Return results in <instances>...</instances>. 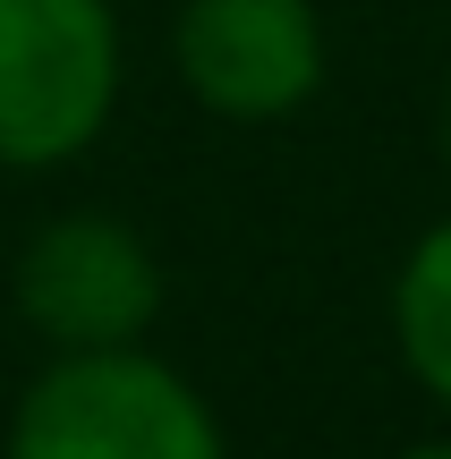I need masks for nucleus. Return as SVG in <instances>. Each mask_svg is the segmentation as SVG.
<instances>
[{"mask_svg": "<svg viewBox=\"0 0 451 459\" xmlns=\"http://www.w3.org/2000/svg\"><path fill=\"white\" fill-rule=\"evenodd\" d=\"M0 459H230L221 417L145 349H60L26 383Z\"/></svg>", "mask_w": 451, "mask_h": 459, "instance_id": "obj_1", "label": "nucleus"}, {"mask_svg": "<svg viewBox=\"0 0 451 459\" xmlns=\"http://www.w3.org/2000/svg\"><path fill=\"white\" fill-rule=\"evenodd\" d=\"M111 0H0V170H60L111 128Z\"/></svg>", "mask_w": 451, "mask_h": 459, "instance_id": "obj_2", "label": "nucleus"}, {"mask_svg": "<svg viewBox=\"0 0 451 459\" xmlns=\"http://www.w3.org/2000/svg\"><path fill=\"white\" fill-rule=\"evenodd\" d=\"M17 307L51 349H128L162 315V264L119 213H60L17 255Z\"/></svg>", "mask_w": 451, "mask_h": 459, "instance_id": "obj_3", "label": "nucleus"}, {"mask_svg": "<svg viewBox=\"0 0 451 459\" xmlns=\"http://www.w3.org/2000/svg\"><path fill=\"white\" fill-rule=\"evenodd\" d=\"M179 85L213 119H290L324 85V17L316 0H179Z\"/></svg>", "mask_w": 451, "mask_h": 459, "instance_id": "obj_4", "label": "nucleus"}, {"mask_svg": "<svg viewBox=\"0 0 451 459\" xmlns=\"http://www.w3.org/2000/svg\"><path fill=\"white\" fill-rule=\"evenodd\" d=\"M392 341H401L409 375L451 409V221L426 230L392 281Z\"/></svg>", "mask_w": 451, "mask_h": 459, "instance_id": "obj_5", "label": "nucleus"}, {"mask_svg": "<svg viewBox=\"0 0 451 459\" xmlns=\"http://www.w3.org/2000/svg\"><path fill=\"white\" fill-rule=\"evenodd\" d=\"M401 459H451V443H418V451H401Z\"/></svg>", "mask_w": 451, "mask_h": 459, "instance_id": "obj_6", "label": "nucleus"}, {"mask_svg": "<svg viewBox=\"0 0 451 459\" xmlns=\"http://www.w3.org/2000/svg\"><path fill=\"white\" fill-rule=\"evenodd\" d=\"M443 153H451V85H443Z\"/></svg>", "mask_w": 451, "mask_h": 459, "instance_id": "obj_7", "label": "nucleus"}]
</instances>
